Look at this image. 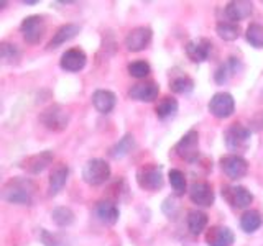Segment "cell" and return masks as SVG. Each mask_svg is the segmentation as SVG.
<instances>
[{
    "mask_svg": "<svg viewBox=\"0 0 263 246\" xmlns=\"http://www.w3.org/2000/svg\"><path fill=\"white\" fill-rule=\"evenodd\" d=\"M127 69H128L130 76L135 77V79H145L148 74L152 72L150 64H148L146 61H134V63L128 64Z\"/></svg>",
    "mask_w": 263,
    "mask_h": 246,
    "instance_id": "cell-34",
    "label": "cell"
},
{
    "mask_svg": "<svg viewBox=\"0 0 263 246\" xmlns=\"http://www.w3.org/2000/svg\"><path fill=\"white\" fill-rule=\"evenodd\" d=\"M168 179H170V184L173 187V191H175V195L181 197L184 195L186 192V176L183 171L179 169H171L168 172Z\"/></svg>",
    "mask_w": 263,
    "mask_h": 246,
    "instance_id": "cell-31",
    "label": "cell"
},
{
    "mask_svg": "<svg viewBox=\"0 0 263 246\" xmlns=\"http://www.w3.org/2000/svg\"><path fill=\"white\" fill-rule=\"evenodd\" d=\"M153 38V31L148 27H137L134 30L128 31V35L125 36V48L132 53L143 51L145 48H148L150 41Z\"/></svg>",
    "mask_w": 263,
    "mask_h": 246,
    "instance_id": "cell-11",
    "label": "cell"
},
{
    "mask_svg": "<svg viewBox=\"0 0 263 246\" xmlns=\"http://www.w3.org/2000/svg\"><path fill=\"white\" fill-rule=\"evenodd\" d=\"M110 166L105 159L94 158L86 162V166L82 168V180L87 186H101L110 177Z\"/></svg>",
    "mask_w": 263,
    "mask_h": 246,
    "instance_id": "cell-5",
    "label": "cell"
},
{
    "mask_svg": "<svg viewBox=\"0 0 263 246\" xmlns=\"http://www.w3.org/2000/svg\"><path fill=\"white\" fill-rule=\"evenodd\" d=\"M158 94H160V86L155 80L138 82V84L132 86L128 90V97L137 102H153L158 98Z\"/></svg>",
    "mask_w": 263,
    "mask_h": 246,
    "instance_id": "cell-12",
    "label": "cell"
},
{
    "mask_svg": "<svg viewBox=\"0 0 263 246\" xmlns=\"http://www.w3.org/2000/svg\"><path fill=\"white\" fill-rule=\"evenodd\" d=\"M216 33L224 41H235L240 36V27L234 22H219L216 25Z\"/></svg>",
    "mask_w": 263,
    "mask_h": 246,
    "instance_id": "cell-28",
    "label": "cell"
},
{
    "mask_svg": "<svg viewBox=\"0 0 263 246\" xmlns=\"http://www.w3.org/2000/svg\"><path fill=\"white\" fill-rule=\"evenodd\" d=\"M69 177V168L64 162L56 164L53 168L51 174H49V182H48V194L49 195H58L61 189L66 186Z\"/></svg>",
    "mask_w": 263,
    "mask_h": 246,
    "instance_id": "cell-18",
    "label": "cell"
},
{
    "mask_svg": "<svg viewBox=\"0 0 263 246\" xmlns=\"http://www.w3.org/2000/svg\"><path fill=\"white\" fill-rule=\"evenodd\" d=\"M170 89L175 94H189L194 89V80L189 76H178L175 79H171L170 82Z\"/></svg>",
    "mask_w": 263,
    "mask_h": 246,
    "instance_id": "cell-32",
    "label": "cell"
},
{
    "mask_svg": "<svg viewBox=\"0 0 263 246\" xmlns=\"http://www.w3.org/2000/svg\"><path fill=\"white\" fill-rule=\"evenodd\" d=\"M71 120L69 112L63 105H49L40 113V123L51 131H63L68 128Z\"/></svg>",
    "mask_w": 263,
    "mask_h": 246,
    "instance_id": "cell-2",
    "label": "cell"
},
{
    "mask_svg": "<svg viewBox=\"0 0 263 246\" xmlns=\"http://www.w3.org/2000/svg\"><path fill=\"white\" fill-rule=\"evenodd\" d=\"M220 168L229 179L238 180L247 176V172H249V162L238 154H227L220 159Z\"/></svg>",
    "mask_w": 263,
    "mask_h": 246,
    "instance_id": "cell-10",
    "label": "cell"
},
{
    "mask_svg": "<svg viewBox=\"0 0 263 246\" xmlns=\"http://www.w3.org/2000/svg\"><path fill=\"white\" fill-rule=\"evenodd\" d=\"M20 31L23 39L30 45H38L41 39H43L45 33H46V22L43 15H30L27 16L22 25H20Z\"/></svg>",
    "mask_w": 263,
    "mask_h": 246,
    "instance_id": "cell-6",
    "label": "cell"
},
{
    "mask_svg": "<svg viewBox=\"0 0 263 246\" xmlns=\"http://www.w3.org/2000/svg\"><path fill=\"white\" fill-rule=\"evenodd\" d=\"M175 153L181 159L194 164L199 158V133L196 130H189L175 146Z\"/></svg>",
    "mask_w": 263,
    "mask_h": 246,
    "instance_id": "cell-7",
    "label": "cell"
},
{
    "mask_svg": "<svg viewBox=\"0 0 263 246\" xmlns=\"http://www.w3.org/2000/svg\"><path fill=\"white\" fill-rule=\"evenodd\" d=\"M22 4H23V5H36V4H38V0H23Z\"/></svg>",
    "mask_w": 263,
    "mask_h": 246,
    "instance_id": "cell-36",
    "label": "cell"
},
{
    "mask_svg": "<svg viewBox=\"0 0 263 246\" xmlns=\"http://www.w3.org/2000/svg\"><path fill=\"white\" fill-rule=\"evenodd\" d=\"M137 184L145 189V191L155 192L163 187L164 177H163V168L158 164H143L137 169Z\"/></svg>",
    "mask_w": 263,
    "mask_h": 246,
    "instance_id": "cell-4",
    "label": "cell"
},
{
    "mask_svg": "<svg viewBox=\"0 0 263 246\" xmlns=\"http://www.w3.org/2000/svg\"><path fill=\"white\" fill-rule=\"evenodd\" d=\"M53 159H54L53 151L45 150V151H41L38 154H33V156H30V158L25 159L22 168L27 172H30V174H40V172H43L49 164L53 162Z\"/></svg>",
    "mask_w": 263,
    "mask_h": 246,
    "instance_id": "cell-16",
    "label": "cell"
},
{
    "mask_svg": "<svg viewBox=\"0 0 263 246\" xmlns=\"http://www.w3.org/2000/svg\"><path fill=\"white\" fill-rule=\"evenodd\" d=\"M222 197L234 209H247L253 202V194L243 186H224Z\"/></svg>",
    "mask_w": 263,
    "mask_h": 246,
    "instance_id": "cell-8",
    "label": "cell"
},
{
    "mask_svg": "<svg viewBox=\"0 0 263 246\" xmlns=\"http://www.w3.org/2000/svg\"><path fill=\"white\" fill-rule=\"evenodd\" d=\"M36 186L27 177H13L2 187V199L8 203L30 205L35 197Z\"/></svg>",
    "mask_w": 263,
    "mask_h": 246,
    "instance_id": "cell-1",
    "label": "cell"
},
{
    "mask_svg": "<svg viewBox=\"0 0 263 246\" xmlns=\"http://www.w3.org/2000/svg\"><path fill=\"white\" fill-rule=\"evenodd\" d=\"M208 215L201 210H189L187 212V218H186V223H187V230L191 232V235H201L205 227H208Z\"/></svg>",
    "mask_w": 263,
    "mask_h": 246,
    "instance_id": "cell-24",
    "label": "cell"
},
{
    "mask_svg": "<svg viewBox=\"0 0 263 246\" xmlns=\"http://www.w3.org/2000/svg\"><path fill=\"white\" fill-rule=\"evenodd\" d=\"M234 240V232L224 225H214L205 232V243H208V246H232Z\"/></svg>",
    "mask_w": 263,
    "mask_h": 246,
    "instance_id": "cell-15",
    "label": "cell"
},
{
    "mask_svg": "<svg viewBox=\"0 0 263 246\" xmlns=\"http://www.w3.org/2000/svg\"><path fill=\"white\" fill-rule=\"evenodd\" d=\"M253 13V4L245 2V0H234L226 5V16L229 20H232L234 23L242 22Z\"/></svg>",
    "mask_w": 263,
    "mask_h": 246,
    "instance_id": "cell-20",
    "label": "cell"
},
{
    "mask_svg": "<svg viewBox=\"0 0 263 246\" xmlns=\"http://www.w3.org/2000/svg\"><path fill=\"white\" fill-rule=\"evenodd\" d=\"M79 30H81V27H79V25H76V23H66V25H63V27H60V28L56 30L53 38L49 39L48 49H56V48H60L61 45L68 43V41H71L74 36L78 35Z\"/></svg>",
    "mask_w": 263,
    "mask_h": 246,
    "instance_id": "cell-22",
    "label": "cell"
},
{
    "mask_svg": "<svg viewBox=\"0 0 263 246\" xmlns=\"http://www.w3.org/2000/svg\"><path fill=\"white\" fill-rule=\"evenodd\" d=\"M115 104H117V95H115L112 90L99 89L92 94V105L99 113H102V115L110 113L114 110Z\"/></svg>",
    "mask_w": 263,
    "mask_h": 246,
    "instance_id": "cell-19",
    "label": "cell"
},
{
    "mask_svg": "<svg viewBox=\"0 0 263 246\" xmlns=\"http://www.w3.org/2000/svg\"><path fill=\"white\" fill-rule=\"evenodd\" d=\"M87 63V56L82 51L81 48H71L68 51H64L61 59H60V66L61 69L66 72H78L86 66Z\"/></svg>",
    "mask_w": 263,
    "mask_h": 246,
    "instance_id": "cell-14",
    "label": "cell"
},
{
    "mask_svg": "<svg viewBox=\"0 0 263 246\" xmlns=\"http://www.w3.org/2000/svg\"><path fill=\"white\" fill-rule=\"evenodd\" d=\"M135 146V136L132 133H127L123 138H120L117 143L110 148V156L114 159H120L123 156H127Z\"/></svg>",
    "mask_w": 263,
    "mask_h": 246,
    "instance_id": "cell-26",
    "label": "cell"
},
{
    "mask_svg": "<svg viewBox=\"0 0 263 246\" xmlns=\"http://www.w3.org/2000/svg\"><path fill=\"white\" fill-rule=\"evenodd\" d=\"M261 213L258 210H247L240 217V228L245 233H253L261 227Z\"/></svg>",
    "mask_w": 263,
    "mask_h": 246,
    "instance_id": "cell-27",
    "label": "cell"
},
{
    "mask_svg": "<svg viewBox=\"0 0 263 246\" xmlns=\"http://www.w3.org/2000/svg\"><path fill=\"white\" fill-rule=\"evenodd\" d=\"M178 109H179L178 100L175 97L168 95V97H163L158 102V105H156V109H155V113L160 120H170L178 113Z\"/></svg>",
    "mask_w": 263,
    "mask_h": 246,
    "instance_id": "cell-25",
    "label": "cell"
},
{
    "mask_svg": "<svg viewBox=\"0 0 263 246\" xmlns=\"http://www.w3.org/2000/svg\"><path fill=\"white\" fill-rule=\"evenodd\" d=\"M252 131L250 128L243 127L242 123H232L224 133V141L229 151L243 153L250 146Z\"/></svg>",
    "mask_w": 263,
    "mask_h": 246,
    "instance_id": "cell-3",
    "label": "cell"
},
{
    "mask_svg": "<svg viewBox=\"0 0 263 246\" xmlns=\"http://www.w3.org/2000/svg\"><path fill=\"white\" fill-rule=\"evenodd\" d=\"M208 109H209L211 115H214L216 118H229L235 110V100H234L232 94L217 92L211 97Z\"/></svg>",
    "mask_w": 263,
    "mask_h": 246,
    "instance_id": "cell-9",
    "label": "cell"
},
{
    "mask_svg": "<svg viewBox=\"0 0 263 246\" xmlns=\"http://www.w3.org/2000/svg\"><path fill=\"white\" fill-rule=\"evenodd\" d=\"M40 240H41V243H43L45 246H68V243H66L61 236L49 233L48 230H45V228H41Z\"/></svg>",
    "mask_w": 263,
    "mask_h": 246,
    "instance_id": "cell-35",
    "label": "cell"
},
{
    "mask_svg": "<svg viewBox=\"0 0 263 246\" xmlns=\"http://www.w3.org/2000/svg\"><path fill=\"white\" fill-rule=\"evenodd\" d=\"M189 199L199 207H212L216 195H214L211 184L199 180V182H193L189 187Z\"/></svg>",
    "mask_w": 263,
    "mask_h": 246,
    "instance_id": "cell-13",
    "label": "cell"
},
{
    "mask_svg": "<svg viewBox=\"0 0 263 246\" xmlns=\"http://www.w3.org/2000/svg\"><path fill=\"white\" fill-rule=\"evenodd\" d=\"M212 43L209 39H193L186 45V54L187 57L196 64H201L204 61H208V57L211 54Z\"/></svg>",
    "mask_w": 263,
    "mask_h": 246,
    "instance_id": "cell-17",
    "label": "cell"
},
{
    "mask_svg": "<svg viewBox=\"0 0 263 246\" xmlns=\"http://www.w3.org/2000/svg\"><path fill=\"white\" fill-rule=\"evenodd\" d=\"M96 215L105 225H115L120 217L117 203L114 200H101L96 205Z\"/></svg>",
    "mask_w": 263,
    "mask_h": 246,
    "instance_id": "cell-21",
    "label": "cell"
},
{
    "mask_svg": "<svg viewBox=\"0 0 263 246\" xmlns=\"http://www.w3.org/2000/svg\"><path fill=\"white\" fill-rule=\"evenodd\" d=\"M51 218L58 227H69L74 223V212L69 207H56L51 212Z\"/></svg>",
    "mask_w": 263,
    "mask_h": 246,
    "instance_id": "cell-30",
    "label": "cell"
},
{
    "mask_svg": "<svg viewBox=\"0 0 263 246\" xmlns=\"http://www.w3.org/2000/svg\"><path fill=\"white\" fill-rule=\"evenodd\" d=\"M245 38L250 43V46L261 49L263 48V25L260 23H250L247 27L245 31Z\"/></svg>",
    "mask_w": 263,
    "mask_h": 246,
    "instance_id": "cell-29",
    "label": "cell"
},
{
    "mask_svg": "<svg viewBox=\"0 0 263 246\" xmlns=\"http://www.w3.org/2000/svg\"><path fill=\"white\" fill-rule=\"evenodd\" d=\"M0 57H2L5 64H13L20 57V51L15 45L4 41V43L0 45Z\"/></svg>",
    "mask_w": 263,
    "mask_h": 246,
    "instance_id": "cell-33",
    "label": "cell"
},
{
    "mask_svg": "<svg viewBox=\"0 0 263 246\" xmlns=\"http://www.w3.org/2000/svg\"><path fill=\"white\" fill-rule=\"evenodd\" d=\"M240 69H242V63L238 61V57H229V61H226L224 64H220L217 68L216 74H214V79H216L217 84H226V82Z\"/></svg>",
    "mask_w": 263,
    "mask_h": 246,
    "instance_id": "cell-23",
    "label": "cell"
}]
</instances>
